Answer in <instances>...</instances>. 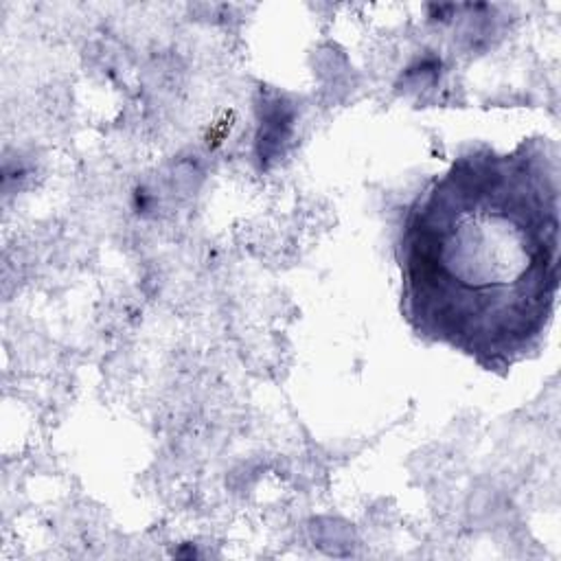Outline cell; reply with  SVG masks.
Instances as JSON below:
<instances>
[{
    "label": "cell",
    "mask_w": 561,
    "mask_h": 561,
    "mask_svg": "<svg viewBox=\"0 0 561 561\" xmlns=\"http://www.w3.org/2000/svg\"><path fill=\"white\" fill-rule=\"evenodd\" d=\"M561 162L546 136L460 153L410 202L399 234L401 311L427 342L506 373L552 322Z\"/></svg>",
    "instance_id": "6da1fadb"
}]
</instances>
